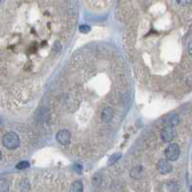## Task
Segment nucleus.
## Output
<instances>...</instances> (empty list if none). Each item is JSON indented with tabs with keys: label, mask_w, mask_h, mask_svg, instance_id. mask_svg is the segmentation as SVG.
I'll return each mask as SVG.
<instances>
[{
	"label": "nucleus",
	"mask_w": 192,
	"mask_h": 192,
	"mask_svg": "<svg viewBox=\"0 0 192 192\" xmlns=\"http://www.w3.org/2000/svg\"><path fill=\"white\" fill-rule=\"evenodd\" d=\"M3 146L9 150H15L20 145V138L15 132H8L2 137Z\"/></svg>",
	"instance_id": "nucleus-1"
},
{
	"label": "nucleus",
	"mask_w": 192,
	"mask_h": 192,
	"mask_svg": "<svg viewBox=\"0 0 192 192\" xmlns=\"http://www.w3.org/2000/svg\"><path fill=\"white\" fill-rule=\"evenodd\" d=\"M164 155L167 161H175L178 160L180 156V147L177 143H171L169 146L164 151Z\"/></svg>",
	"instance_id": "nucleus-2"
},
{
	"label": "nucleus",
	"mask_w": 192,
	"mask_h": 192,
	"mask_svg": "<svg viewBox=\"0 0 192 192\" xmlns=\"http://www.w3.org/2000/svg\"><path fill=\"white\" fill-rule=\"evenodd\" d=\"M56 139L61 145L67 146L71 140V135L67 130H60L56 134Z\"/></svg>",
	"instance_id": "nucleus-3"
},
{
	"label": "nucleus",
	"mask_w": 192,
	"mask_h": 192,
	"mask_svg": "<svg viewBox=\"0 0 192 192\" xmlns=\"http://www.w3.org/2000/svg\"><path fill=\"white\" fill-rule=\"evenodd\" d=\"M176 136V131L174 127L165 126L161 131V139L164 142H170L174 139Z\"/></svg>",
	"instance_id": "nucleus-4"
},
{
	"label": "nucleus",
	"mask_w": 192,
	"mask_h": 192,
	"mask_svg": "<svg viewBox=\"0 0 192 192\" xmlns=\"http://www.w3.org/2000/svg\"><path fill=\"white\" fill-rule=\"evenodd\" d=\"M158 170L161 175H166L172 171V165L167 160H161L158 162Z\"/></svg>",
	"instance_id": "nucleus-5"
},
{
	"label": "nucleus",
	"mask_w": 192,
	"mask_h": 192,
	"mask_svg": "<svg viewBox=\"0 0 192 192\" xmlns=\"http://www.w3.org/2000/svg\"><path fill=\"white\" fill-rule=\"evenodd\" d=\"M113 117V111L112 108L106 107L102 110L101 113V120L103 123H109Z\"/></svg>",
	"instance_id": "nucleus-6"
},
{
	"label": "nucleus",
	"mask_w": 192,
	"mask_h": 192,
	"mask_svg": "<svg viewBox=\"0 0 192 192\" xmlns=\"http://www.w3.org/2000/svg\"><path fill=\"white\" fill-rule=\"evenodd\" d=\"M180 121L179 119V116L175 113H172V114H169L165 117V125L166 126H171V127H174L176 126Z\"/></svg>",
	"instance_id": "nucleus-7"
},
{
	"label": "nucleus",
	"mask_w": 192,
	"mask_h": 192,
	"mask_svg": "<svg viewBox=\"0 0 192 192\" xmlns=\"http://www.w3.org/2000/svg\"><path fill=\"white\" fill-rule=\"evenodd\" d=\"M142 172H143L142 167H141L140 165H138V166L134 167L133 169L131 170V172H130V176H131L132 178H133V179L137 180V179H139V178L141 177Z\"/></svg>",
	"instance_id": "nucleus-8"
},
{
	"label": "nucleus",
	"mask_w": 192,
	"mask_h": 192,
	"mask_svg": "<svg viewBox=\"0 0 192 192\" xmlns=\"http://www.w3.org/2000/svg\"><path fill=\"white\" fill-rule=\"evenodd\" d=\"M70 192H84V185L81 181H75L71 185Z\"/></svg>",
	"instance_id": "nucleus-9"
},
{
	"label": "nucleus",
	"mask_w": 192,
	"mask_h": 192,
	"mask_svg": "<svg viewBox=\"0 0 192 192\" xmlns=\"http://www.w3.org/2000/svg\"><path fill=\"white\" fill-rule=\"evenodd\" d=\"M10 185L7 180L1 179L0 180V192H9Z\"/></svg>",
	"instance_id": "nucleus-10"
},
{
	"label": "nucleus",
	"mask_w": 192,
	"mask_h": 192,
	"mask_svg": "<svg viewBox=\"0 0 192 192\" xmlns=\"http://www.w3.org/2000/svg\"><path fill=\"white\" fill-rule=\"evenodd\" d=\"M166 187H167L168 192H179V190H180L179 185L175 182H169L167 184Z\"/></svg>",
	"instance_id": "nucleus-11"
},
{
	"label": "nucleus",
	"mask_w": 192,
	"mask_h": 192,
	"mask_svg": "<svg viewBox=\"0 0 192 192\" xmlns=\"http://www.w3.org/2000/svg\"><path fill=\"white\" fill-rule=\"evenodd\" d=\"M29 166H30V163L27 161H19L16 165V168L18 170H24V169H27Z\"/></svg>",
	"instance_id": "nucleus-12"
},
{
	"label": "nucleus",
	"mask_w": 192,
	"mask_h": 192,
	"mask_svg": "<svg viewBox=\"0 0 192 192\" xmlns=\"http://www.w3.org/2000/svg\"><path fill=\"white\" fill-rule=\"evenodd\" d=\"M120 158H121V154H119V153H116V154H113L112 157L109 159V161H108V164L109 165H112L113 163H115Z\"/></svg>",
	"instance_id": "nucleus-13"
},
{
	"label": "nucleus",
	"mask_w": 192,
	"mask_h": 192,
	"mask_svg": "<svg viewBox=\"0 0 192 192\" xmlns=\"http://www.w3.org/2000/svg\"><path fill=\"white\" fill-rule=\"evenodd\" d=\"M79 30L83 34H87V33H89L90 31V27L89 25H87V24H83V25H80Z\"/></svg>",
	"instance_id": "nucleus-14"
},
{
	"label": "nucleus",
	"mask_w": 192,
	"mask_h": 192,
	"mask_svg": "<svg viewBox=\"0 0 192 192\" xmlns=\"http://www.w3.org/2000/svg\"><path fill=\"white\" fill-rule=\"evenodd\" d=\"M187 50H188L189 55H190V56H192V41H189V43H188Z\"/></svg>",
	"instance_id": "nucleus-15"
},
{
	"label": "nucleus",
	"mask_w": 192,
	"mask_h": 192,
	"mask_svg": "<svg viewBox=\"0 0 192 192\" xmlns=\"http://www.w3.org/2000/svg\"><path fill=\"white\" fill-rule=\"evenodd\" d=\"M75 171L77 172V173H82V166L81 165H79V164H77L76 166H75Z\"/></svg>",
	"instance_id": "nucleus-16"
},
{
	"label": "nucleus",
	"mask_w": 192,
	"mask_h": 192,
	"mask_svg": "<svg viewBox=\"0 0 192 192\" xmlns=\"http://www.w3.org/2000/svg\"><path fill=\"white\" fill-rule=\"evenodd\" d=\"M1 158H2V154H1V152H0V160H1Z\"/></svg>",
	"instance_id": "nucleus-17"
},
{
	"label": "nucleus",
	"mask_w": 192,
	"mask_h": 192,
	"mask_svg": "<svg viewBox=\"0 0 192 192\" xmlns=\"http://www.w3.org/2000/svg\"><path fill=\"white\" fill-rule=\"evenodd\" d=\"M190 192H192V186L190 187Z\"/></svg>",
	"instance_id": "nucleus-18"
}]
</instances>
